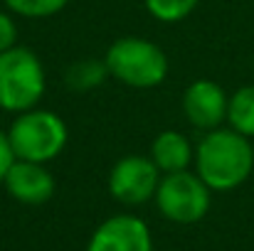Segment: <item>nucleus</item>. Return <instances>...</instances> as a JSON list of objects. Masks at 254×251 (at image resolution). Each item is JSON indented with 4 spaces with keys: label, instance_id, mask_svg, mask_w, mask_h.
<instances>
[{
    "label": "nucleus",
    "instance_id": "nucleus-1",
    "mask_svg": "<svg viewBox=\"0 0 254 251\" xmlns=\"http://www.w3.org/2000/svg\"><path fill=\"white\" fill-rule=\"evenodd\" d=\"M195 172L197 177L217 192L240 187L254 167V148L250 138L232 128H215L200 138L195 148Z\"/></svg>",
    "mask_w": 254,
    "mask_h": 251
},
{
    "label": "nucleus",
    "instance_id": "nucleus-2",
    "mask_svg": "<svg viewBox=\"0 0 254 251\" xmlns=\"http://www.w3.org/2000/svg\"><path fill=\"white\" fill-rule=\"evenodd\" d=\"M67 126L64 121L47 108H30L12 118L7 128V141L15 153V160H30L47 165L55 160L67 146Z\"/></svg>",
    "mask_w": 254,
    "mask_h": 251
},
{
    "label": "nucleus",
    "instance_id": "nucleus-3",
    "mask_svg": "<svg viewBox=\"0 0 254 251\" xmlns=\"http://www.w3.org/2000/svg\"><path fill=\"white\" fill-rule=\"evenodd\" d=\"M109 77L131 89H153L168 77L166 52L143 37H121L109 45L104 54Z\"/></svg>",
    "mask_w": 254,
    "mask_h": 251
},
{
    "label": "nucleus",
    "instance_id": "nucleus-4",
    "mask_svg": "<svg viewBox=\"0 0 254 251\" xmlns=\"http://www.w3.org/2000/svg\"><path fill=\"white\" fill-rule=\"evenodd\" d=\"M47 89L42 59L30 50L15 45L0 52V108L7 113H22L40 103Z\"/></svg>",
    "mask_w": 254,
    "mask_h": 251
},
{
    "label": "nucleus",
    "instance_id": "nucleus-5",
    "mask_svg": "<svg viewBox=\"0 0 254 251\" xmlns=\"http://www.w3.org/2000/svg\"><path fill=\"white\" fill-rule=\"evenodd\" d=\"M158 212L175 224H195L210 209V187L197 177V172L180 170L161 177L156 190Z\"/></svg>",
    "mask_w": 254,
    "mask_h": 251
},
{
    "label": "nucleus",
    "instance_id": "nucleus-6",
    "mask_svg": "<svg viewBox=\"0 0 254 251\" xmlns=\"http://www.w3.org/2000/svg\"><path fill=\"white\" fill-rule=\"evenodd\" d=\"M163 172L143 155H124L109 172V192L121 204H143L156 197Z\"/></svg>",
    "mask_w": 254,
    "mask_h": 251
},
{
    "label": "nucleus",
    "instance_id": "nucleus-7",
    "mask_svg": "<svg viewBox=\"0 0 254 251\" xmlns=\"http://www.w3.org/2000/svg\"><path fill=\"white\" fill-rule=\"evenodd\" d=\"M227 94L212 79H195L188 84L183 94V113L190 126L200 131H215L222 121H227Z\"/></svg>",
    "mask_w": 254,
    "mask_h": 251
},
{
    "label": "nucleus",
    "instance_id": "nucleus-8",
    "mask_svg": "<svg viewBox=\"0 0 254 251\" xmlns=\"http://www.w3.org/2000/svg\"><path fill=\"white\" fill-rule=\"evenodd\" d=\"M86 251H153V239L141 217L114 214L96 227Z\"/></svg>",
    "mask_w": 254,
    "mask_h": 251
},
{
    "label": "nucleus",
    "instance_id": "nucleus-9",
    "mask_svg": "<svg viewBox=\"0 0 254 251\" xmlns=\"http://www.w3.org/2000/svg\"><path fill=\"white\" fill-rule=\"evenodd\" d=\"M7 195L22 204H45L55 195V177L42 163L30 160H15L5 180H2Z\"/></svg>",
    "mask_w": 254,
    "mask_h": 251
},
{
    "label": "nucleus",
    "instance_id": "nucleus-10",
    "mask_svg": "<svg viewBox=\"0 0 254 251\" xmlns=\"http://www.w3.org/2000/svg\"><path fill=\"white\" fill-rule=\"evenodd\" d=\"M192 158H195V151L180 131H161L151 143V160L163 175L188 170Z\"/></svg>",
    "mask_w": 254,
    "mask_h": 251
},
{
    "label": "nucleus",
    "instance_id": "nucleus-11",
    "mask_svg": "<svg viewBox=\"0 0 254 251\" xmlns=\"http://www.w3.org/2000/svg\"><path fill=\"white\" fill-rule=\"evenodd\" d=\"M227 123L245 138H254V84L237 89L227 103Z\"/></svg>",
    "mask_w": 254,
    "mask_h": 251
},
{
    "label": "nucleus",
    "instance_id": "nucleus-12",
    "mask_svg": "<svg viewBox=\"0 0 254 251\" xmlns=\"http://www.w3.org/2000/svg\"><path fill=\"white\" fill-rule=\"evenodd\" d=\"M143 5L156 20L173 25L185 20L200 5V0H143Z\"/></svg>",
    "mask_w": 254,
    "mask_h": 251
},
{
    "label": "nucleus",
    "instance_id": "nucleus-13",
    "mask_svg": "<svg viewBox=\"0 0 254 251\" xmlns=\"http://www.w3.org/2000/svg\"><path fill=\"white\" fill-rule=\"evenodd\" d=\"M106 64L104 62H96V59H82L77 64H72L69 74H67V84L77 91H84V89H91L96 84L104 82L106 77Z\"/></svg>",
    "mask_w": 254,
    "mask_h": 251
},
{
    "label": "nucleus",
    "instance_id": "nucleus-14",
    "mask_svg": "<svg viewBox=\"0 0 254 251\" xmlns=\"http://www.w3.org/2000/svg\"><path fill=\"white\" fill-rule=\"evenodd\" d=\"M5 7L20 17H30V20H37V17H52L57 15L69 0H2Z\"/></svg>",
    "mask_w": 254,
    "mask_h": 251
},
{
    "label": "nucleus",
    "instance_id": "nucleus-15",
    "mask_svg": "<svg viewBox=\"0 0 254 251\" xmlns=\"http://www.w3.org/2000/svg\"><path fill=\"white\" fill-rule=\"evenodd\" d=\"M17 45V25L15 20L0 10V52H7Z\"/></svg>",
    "mask_w": 254,
    "mask_h": 251
},
{
    "label": "nucleus",
    "instance_id": "nucleus-16",
    "mask_svg": "<svg viewBox=\"0 0 254 251\" xmlns=\"http://www.w3.org/2000/svg\"><path fill=\"white\" fill-rule=\"evenodd\" d=\"M15 163V153L10 148V141H7V131H0V182L5 180L10 165Z\"/></svg>",
    "mask_w": 254,
    "mask_h": 251
}]
</instances>
